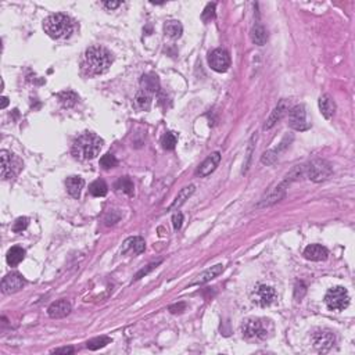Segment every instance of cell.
<instances>
[{"mask_svg":"<svg viewBox=\"0 0 355 355\" xmlns=\"http://www.w3.org/2000/svg\"><path fill=\"white\" fill-rule=\"evenodd\" d=\"M312 344L318 351L321 352H326L329 349L332 348L333 345L336 344V336L332 330L329 329H321V330H316L312 334Z\"/></svg>","mask_w":355,"mask_h":355,"instance_id":"cell-10","label":"cell"},{"mask_svg":"<svg viewBox=\"0 0 355 355\" xmlns=\"http://www.w3.org/2000/svg\"><path fill=\"white\" fill-rule=\"evenodd\" d=\"M52 352H53V354H64V355H67V354H74L75 349L72 348V347H63V348L53 349Z\"/></svg>","mask_w":355,"mask_h":355,"instance_id":"cell-39","label":"cell"},{"mask_svg":"<svg viewBox=\"0 0 355 355\" xmlns=\"http://www.w3.org/2000/svg\"><path fill=\"white\" fill-rule=\"evenodd\" d=\"M276 158H278L276 151H267V153H263L262 158H261V162H262V164H267V165H271V164H274V162H275Z\"/></svg>","mask_w":355,"mask_h":355,"instance_id":"cell-35","label":"cell"},{"mask_svg":"<svg viewBox=\"0 0 355 355\" xmlns=\"http://www.w3.org/2000/svg\"><path fill=\"white\" fill-rule=\"evenodd\" d=\"M110 343H111V338L102 336V337L93 338L91 341H87V343H86V347L89 349H92V351H96V349L99 348H103V347H106V345Z\"/></svg>","mask_w":355,"mask_h":355,"instance_id":"cell-31","label":"cell"},{"mask_svg":"<svg viewBox=\"0 0 355 355\" xmlns=\"http://www.w3.org/2000/svg\"><path fill=\"white\" fill-rule=\"evenodd\" d=\"M24 257H25V250H24L23 247L14 246L7 251V263H9L10 267H17L18 263L23 261Z\"/></svg>","mask_w":355,"mask_h":355,"instance_id":"cell-25","label":"cell"},{"mask_svg":"<svg viewBox=\"0 0 355 355\" xmlns=\"http://www.w3.org/2000/svg\"><path fill=\"white\" fill-rule=\"evenodd\" d=\"M146 248V243L140 237V236H135V237H129L124 241L121 252L125 255V254H131V255H138L140 252L144 251Z\"/></svg>","mask_w":355,"mask_h":355,"instance_id":"cell-14","label":"cell"},{"mask_svg":"<svg viewBox=\"0 0 355 355\" xmlns=\"http://www.w3.org/2000/svg\"><path fill=\"white\" fill-rule=\"evenodd\" d=\"M29 225V219L27 217H20L16 219V222L13 225V232L16 233H21L24 230L28 228Z\"/></svg>","mask_w":355,"mask_h":355,"instance_id":"cell-33","label":"cell"},{"mask_svg":"<svg viewBox=\"0 0 355 355\" xmlns=\"http://www.w3.org/2000/svg\"><path fill=\"white\" fill-rule=\"evenodd\" d=\"M325 304L327 305V308L332 309V311H344L349 304V296L347 289L343 286L330 289L325 296Z\"/></svg>","mask_w":355,"mask_h":355,"instance_id":"cell-5","label":"cell"},{"mask_svg":"<svg viewBox=\"0 0 355 355\" xmlns=\"http://www.w3.org/2000/svg\"><path fill=\"white\" fill-rule=\"evenodd\" d=\"M103 147V139L93 132H85L75 139L71 153L76 160L89 161L96 158Z\"/></svg>","mask_w":355,"mask_h":355,"instance_id":"cell-2","label":"cell"},{"mask_svg":"<svg viewBox=\"0 0 355 355\" xmlns=\"http://www.w3.org/2000/svg\"><path fill=\"white\" fill-rule=\"evenodd\" d=\"M178 143V135L175 132H166L165 135L162 136L161 144L165 150H173Z\"/></svg>","mask_w":355,"mask_h":355,"instance_id":"cell-30","label":"cell"},{"mask_svg":"<svg viewBox=\"0 0 355 355\" xmlns=\"http://www.w3.org/2000/svg\"><path fill=\"white\" fill-rule=\"evenodd\" d=\"M43 29L52 39H64L68 38L69 35L74 31V24L71 21V18L65 14L57 13L52 14L45 20L43 23Z\"/></svg>","mask_w":355,"mask_h":355,"instance_id":"cell-3","label":"cell"},{"mask_svg":"<svg viewBox=\"0 0 355 355\" xmlns=\"http://www.w3.org/2000/svg\"><path fill=\"white\" fill-rule=\"evenodd\" d=\"M255 138H257V136H252V139L250 140V143H248V151H247V161L244 162V172H246L247 168H248V162H250V158H251V154H252V150H254V140H255Z\"/></svg>","mask_w":355,"mask_h":355,"instance_id":"cell-37","label":"cell"},{"mask_svg":"<svg viewBox=\"0 0 355 355\" xmlns=\"http://www.w3.org/2000/svg\"><path fill=\"white\" fill-rule=\"evenodd\" d=\"M135 107L140 111H147L151 106V96L150 93L144 92V91H140V92L136 93L135 96Z\"/></svg>","mask_w":355,"mask_h":355,"instance_id":"cell-26","label":"cell"},{"mask_svg":"<svg viewBox=\"0 0 355 355\" xmlns=\"http://www.w3.org/2000/svg\"><path fill=\"white\" fill-rule=\"evenodd\" d=\"M111 54L107 49L102 46L89 47L83 54L82 60V71L87 76H96L104 74L111 65Z\"/></svg>","mask_w":355,"mask_h":355,"instance_id":"cell-1","label":"cell"},{"mask_svg":"<svg viewBox=\"0 0 355 355\" xmlns=\"http://www.w3.org/2000/svg\"><path fill=\"white\" fill-rule=\"evenodd\" d=\"M122 3L121 2H104L103 6L106 7V9H109V10H114V9H117V7H120Z\"/></svg>","mask_w":355,"mask_h":355,"instance_id":"cell-40","label":"cell"},{"mask_svg":"<svg viewBox=\"0 0 355 355\" xmlns=\"http://www.w3.org/2000/svg\"><path fill=\"white\" fill-rule=\"evenodd\" d=\"M0 158H2V168H0L2 178L3 179H13L17 175L18 171L21 169L23 162L20 161L18 157L9 153L6 150L0 151Z\"/></svg>","mask_w":355,"mask_h":355,"instance_id":"cell-6","label":"cell"},{"mask_svg":"<svg viewBox=\"0 0 355 355\" xmlns=\"http://www.w3.org/2000/svg\"><path fill=\"white\" fill-rule=\"evenodd\" d=\"M270 321L261 318H248L241 325L243 336L247 338H267L270 336Z\"/></svg>","mask_w":355,"mask_h":355,"instance_id":"cell-4","label":"cell"},{"mask_svg":"<svg viewBox=\"0 0 355 355\" xmlns=\"http://www.w3.org/2000/svg\"><path fill=\"white\" fill-rule=\"evenodd\" d=\"M100 165L103 166L104 169H110V168H114V166L118 165V160L115 158V155L107 153L100 158Z\"/></svg>","mask_w":355,"mask_h":355,"instance_id":"cell-32","label":"cell"},{"mask_svg":"<svg viewBox=\"0 0 355 355\" xmlns=\"http://www.w3.org/2000/svg\"><path fill=\"white\" fill-rule=\"evenodd\" d=\"M219 161H221V153L215 151V153L210 154L208 157H207L206 160L203 161V164L199 166V169H197V175H199L200 178H206L208 176V175H211L212 172L217 169Z\"/></svg>","mask_w":355,"mask_h":355,"instance_id":"cell-15","label":"cell"},{"mask_svg":"<svg viewBox=\"0 0 355 355\" xmlns=\"http://www.w3.org/2000/svg\"><path fill=\"white\" fill-rule=\"evenodd\" d=\"M58 100H60V103H61L63 107L71 109V107H74L75 104L78 103L79 98H78V95L75 92H72V91H64V92L58 93Z\"/></svg>","mask_w":355,"mask_h":355,"instance_id":"cell-27","label":"cell"},{"mask_svg":"<svg viewBox=\"0 0 355 355\" xmlns=\"http://www.w3.org/2000/svg\"><path fill=\"white\" fill-rule=\"evenodd\" d=\"M142 91L147 93H155L160 91V80L154 74H146L140 79Z\"/></svg>","mask_w":355,"mask_h":355,"instance_id":"cell-22","label":"cell"},{"mask_svg":"<svg viewBox=\"0 0 355 355\" xmlns=\"http://www.w3.org/2000/svg\"><path fill=\"white\" fill-rule=\"evenodd\" d=\"M89 192H91V195L95 196V197H104V196L107 195V192H109V186L106 185V182L104 181H95L91 186H89Z\"/></svg>","mask_w":355,"mask_h":355,"instance_id":"cell-28","label":"cell"},{"mask_svg":"<svg viewBox=\"0 0 355 355\" xmlns=\"http://www.w3.org/2000/svg\"><path fill=\"white\" fill-rule=\"evenodd\" d=\"M214 18H215V5H214V3H210V5H207L204 12L201 14V20H203L204 23H210Z\"/></svg>","mask_w":355,"mask_h":355,"instance_id":"cell-34","label":"cell"},{"mask_svg":"<svg viewBox=\"0 0 355 355\" xmlns=\"http://www.w3.org/2000/svg\"><path fill=\"white\" fill-rule=\"evenodd\" d=\"M276 300V292L274 287L267 285H258L251 292V301L258 307H270Z\"/></svg>","mask_w":355,"mask_h":355,"instance_id":"cell-8","label":"cell"},{"mask_svg":"<svg viewBox=\"0 0 355 355\" xmlns=\"http://www.w3.org/2000/svg\"><path fill=\"white\" fill-rule=\"evenodd\" d=\"M329 255L326 247L321 246V244H311L305 250H304V257L309 259V261H325Z\"/></svg>","mask_w":355,"mask_h":355,"instance_id":"cell-17","label":"cell"},{"mask_svg":"<svg viewBox=\"0 0 355 355\" xmlns=\"http://www.w3.org/2000/svg\"><path fill=\"white\" fill-rule=\"evenodd\" d=\"M222 271H224V265H222V263H217V265L208 268V270L204 271V272H201L200 275L197 276V279L190 283V286H197V285H203V283L212 281V279L217 278L219 274H222Z\"/></svg>","mask_w":355,"mask_h":355,"instance_id":"cell-18","label":"cell"},{"mask_svg":"<svg viewBox=\"0 0 355 355\" xmlns=\"http://www.w3.org/2000/svg\"><path fill=\"white\" fill-rule=\"evenodd\" d=\"M289 126L294 131H307L309 129V122L307 121V111L304 104L294 106L289 110Z\"/></svg>","mask_w":355,"mask_h":355,"instance_id":"cell-9","label":"cell"},{"mask_svg":"<svg viewBox=\"0 0 355 355\" xmlns=\"http://www.w3.org/2000/svg\"><path fill=\"white\" fill-rule=\"evenodd\" d=\"M69 312H71V304L67 300H58L47 308V314L53 319L64 318V316L68 315Z\"/></svg>","mask_w":355,"mask_h":355,"instance_id":"cell-16","label":"cell"},{"mask_svg":"<svg viewBox=\"0 0 355 355\" xmlns=\"http://www.w3.org/2000/svg\"><path fill=\"white\" fill-rule=\"evenodd\" d=\"M208 64L214 71L217 72H225L230 67V56L229 53L224 49H215L208 56Z\"/></svg>","mask_w":355,"mask_h":355,"instance_id":"cell-11","label":"cell"},{"mask_svg":"<svg viewBox=\"0 0 355 355\" xmlns=\"http://www.w3.org/2000/svg\"><path fill=\"white\" fill-rule=\"evenodd\" d=\"M250 38H251L252 43H255L258 46H263L268 40V34H267V29L263 28L261 24H257L251 28L250 32Z\"/></svg>","mask_w":355,"mask_h":355,"instance_id":"cell-24","label":"cell"},{"mask_svg":"<svg viewBox=\"0 0 355 355\" xmlns=\"http://www.w3.org/2000/svg\"><path fill=\"white\" fill-rule=\"evenodd\" d=\"M319 110H321L322 115L330 120L334 113H336V103L333 102V99L329 95H322L319 98Z\"/></svg>","mask_w":355,"mask_h":355,"instance_id":"cell-21","label":"cell"},{"mask_svg":"<svg viewBox=\"0 0 355 355\" xmlns=\"http://www.w3.org/2000/svg\"><path fill=\"white\" fill-rule=\"evenodd\" d=\"M182 309H185V304L184 303L178 304V305H171V307H169V311H171L172 314H176V312H182Z\"/></svg>","mask_w":355,"mask_h":355,"instance_id":"cell-41","label":"cell"},{"mask_svg":"<svg viewBox=\"0 0 355 355\" xmlns=\"http://www.w3.org/2000/svg\"><path fill=\"white\" fill-rule=\"evenodd\" d=\"M9 104V99L2 98V109H6V106Z\"/></svg>","mask_w":355,"mask_h":355,"instance_id":"cell-42","label":"cell"},{"mask_svg":"<svg viewBox=\"0 0 355 355\" xmlns=\"http://www.w3.org/2000/svg\"><path fill=\"white\" fill-rule=\"evenodd\" d=\"M65 186H67V192L71 197L74 199H79L80 192L85 186V181L80 176H69L65 181Z\"/></svg>","mask_w":355,"mask_h":355,"instance_id":"cell-19","label":"cell"},{"mask_svg":"<svg viewBox=\"0 0 355 355\" xmlns=\"http://www.w3.org/2000/svg\"><path fill=\"white\" fill-rule=\"evenodd\" d=\"M289 110H290L289 102L285 100V99H282L281 102L278 103V106L274 109V111L271 113L270 118L267 120L265 125H263V129H265V131H267V129H271V128L275 125L278 121H281L282 118L289 113Z\"/></svg>","mask_w":355,"mask_h":355,"instance_id":"cell-13","label":"cell"},{"mask_svg":"<svg viewBox=\"0 0 355 355\" xmlns=\"http://www.w3.org/2000/svg\"><path fill=\"white\" fill-rule=\"evenodd\" d=\"M164 34L171 38V39H179L182 34H184V27L179 21L171 20V21H166L164 24Z\"/></svg>","mask_w":355,"mask_h":355,"instance_id":"cell-23","label":"cell"},{"mask_svg":"<svg viewBox=\"0 0 355 355\" xmlns=\"http://www.w3.org/2000/svg\"><path fill=\"white\" fill-rule=\"evenodd\" d=\"M25 286V281L20 274H9L3 278L2 281V292L5 294H13V293L20 292Z\"/></svg>","mask_w":355,"mask_h":355,"instance_id":"cell-12","label":"cell"},{"mask_svg":"<svg viewBox=\"0 0 355 355\" xmlns=\"http://www.w3.org/2000/svg\"><path fill=\"white\" fill-rule=\"evenodd\" d=\"M196 192V186L195 185H189V186H186V188H184V189L181 190L179 193H178V196L175 197V200H173V203H172L171 206H169V211H172V210H178L179 207H182L186 203V200H189L190 197L193 196V193Z\"/></svg>","mask_w":355,"mask_h":355,"instance_id":"cell-20","label":"cell"},{"mask_svg":"<svg viewBox=\"0 0 355 355\" xmlns=\"http://www.w3.org/2000/svg\"><path fill=\"white\" fill-rule=\"evenodd\" d=\"M182 224H184V215H182L181 212L173 214V217H172V225H173V228L176 230H179L182 228Z\"/></svg>","mask_w":355,"mask_h":355,"instance_id":"cell-36","label":"cell"},{"mask_svg":"<svg viewBox=\"0 0 355 355\" xmlns=\"http://www.w3.org/2000/svg\"><path fill=\"white\" fill-rule=\"evenodd\" d=\"M304 173L314 182H322L332 175V165L326 161H312L307 166L304 165Z\"/></svg>","mask_w":355,"mask_h":355,"instance_id":"cell-7","label":"cell"},{"mask_svg":"<svg viewBox=\"0 0 355 355\" xmlns=\"http://www.w3.org/2000/svg\"><path fill=\"white\" fill-rule=\"evenodd\" d=\"M158 263H160V262H157V263H150V265H149V267H147V268H146V270H144V268H143V270L140 271V272H138V274H136V276H135V281H139L140 278H143L144 275H147V274H149L150 271L154 270V268H155V267H157V265H158Z\"/></svg>","mask_w":355,"mask_h":355,"instance_id":"cell-38","label":"cell"},{"mask_svg":"<svg viewBox=\"0 0 355 355\" xmlns=\"http://www.w3.org/2000/svg\"><path fill=\"white\" fill-rule=\"evenodd\" d=\"M115 188L128 196H133V192H135V185H133V182H132L129 176L120 178V181L117 182Z\"/></svg>","mask_w":355,"mask_h":355,"instance_id":"cell-29","label":"cell"}]
</instances>
